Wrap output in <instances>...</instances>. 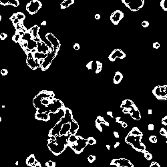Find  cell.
<instances>
[{"label": "cell", "instance_id": "cell-26", "mask_svg": "<svg viewBox=\"0 0 167 167\" xmlns=\"http://www.w3.org/2000/svg\"><path fill=\"white\" fill-rule=\"evenodd\" d=\"M123 79V75L122 74L121 72H116V74H115V76L114 77V79H113V82L114 84H118L120 82H122Z\"/></svg>", "mask_w": 167, "mask_h": 167}, {"label": "cell", "instance_id": "cell-42", "mask_svg": "<svg viewBox=\"0 0 167 167\" xmlns=\"http://www.w3.org/2000/svg\"><path fill=\"white\" fill-rule=\"evenodd\" d=\"M7 38V34H5V33H4V32H2V33L0 34V39H1V40H5Z\"/></svg>", "mask_w": 167, "mask_h": 167}, {"label": "cell", "instance_id": "cell-9", "mask_svg": "<svg viewBox=\"0 0 167 167\" xmlns=\"http://www.w3.org/2000/svg\"><path fill=\"white\" fill-rule=\"evenodd\" d=\"M167 85L157 86L154 88L152 93L154 96L159 100H167Z\"/></svg>", "mask_w": 167, "mask_h": 167}, {"label": "cell", "instance_id": "cell-24", "mask_svg": "<svg viewBox=\"0 0 167 167\" xmlns=\"http://www.w3.org/2000/svg\"><path fill=\"white\" fill-rule=\"evenodd\" d=\"M76 140H77V136L76 134H70L67 138L68 146L70 147V148H72L74 146V144Z\"/></svg>", "mask_w": 167, "mask_h": 167}, {"label": "cell", "instance_id": "cell-38", "mask_svg": "<svg viewBox=\"0 0 167 167\" xmlns=\"http://www.w3.org/2000/svg\"><path fill=\"white\" fill-rule=\"evenodd\" d=\"M166 2H167V0H161L160 4L161 7H162L164 11H167V4H166Z\"/></svg>", "mask_w": 167, "mask_h": 167}, {"label": "cell", "instance_id": "cell-4", "mask_svg": "<svg viewBox=\"0 0 167 167\" xmlns=\"http://www.w3.org/2000/svg\"><path fill=\"white\" fill-rule=\"evenodd\" d=\"M64 106V104L62 102L61 100H60L59 99L54 98V100H52V101L49 105L46 106H44L43 108L37 110L36 112H45L46 111H50V113L56 114V113H58L60 110H61Z\"/></svg>", "mask_w": 167, "mask_h": 167}, {"label": "cell", "instance_id": "cell-35", "mask_svg": "<svg viewBox=\"0 0 167 167\" xmlns=\"http://www.w3.org/2000/svg\"><path fill=\"white\" fill-rule=\"evenodd\" d=\"M87 143H88V144L89 145H91V146L94 145V144H96V140L94 137H89V138H87Z\"/></svg>", "mask_w": 167, "mask_h": 167}, {"label": "cell", "instance_id": "cell-40", "mask_svg": "<svg viewBox=\"0 0 167 167\" xmlns=\"http://www.w3.org/2000/svg\"><path fill=\"white\" fill-rule=\"evenodd\" d=\"M148 140H149V141H150V142H152V143L153 144H156L157 142V137H156V136H154V135L150 136V137H149V138H148Z\"/></svg>", "mask_w": 167, "mask_h": 167}, {"label": "cell", "instance_id": "cell-56", "mask_svg": "<svg viewBox=\"0 0 167 167\" xmlns=\"http://www.w3.org/2000/svg\"><path fill=\"white\" fill-rule=\"evenodd\" d=\"M95 19H96V20H100V15L98 14H96L95 15Z\"/></svg>", "mask_w": 167, "mask_h": 167}, {"label": "cell", "instance_id": "cell-62", "mask_svg": "<svg viewBox=\"0 0 167 167\" xmlns=\"http://www.w3.org/2000/svg\"><path fill=\"white\" fill-rule=\"evenodd\" d=\"M18 164H19V162L17 161V162H15V165H16V166H18Z\"/></svg>", "mask_w": 167, "mask_h": 167}, {"label": "cell", "instance_id": "cell-19", "mask_svg": "<svg viewBox=\"0 0 167 167\" xmlns=\"http://www.w3.org/2000/svg\"><path fill=\"white\" fill-rule=\"evenodd\" d=\"M70 123L64 124L61 127V128H60L58 134V136H60V137H61V136L68 137L70 134Z\"/></svg>", "mask_w": 167, "mask_h": 167}, {"label": "cell", "instance_id": "cell-11", "mask_svg": "<svg viewBox=\"0 0 167 167\" xmlns=\"http://www.w3.org/2000/svg\"><path fill=\"white\" fill-rule=\"evenodd\" d=\"M46 38L50 42V46L54 48V50H58V51L60 50V46H61L60 41H59V40L52 33H51V32L47 33L46 35Z\"/></svg>", "mask_w": 167, "mask_h": 167}, {"label": "cell", "instance_id": "cell-7", "mask_svg": "<svg viewBox=\"0 0 167 167\" xmlns=\"http://www.w3.org/2000/svg\"><path fill=\"white\" fill-rule=\"evenodd\" d=\"M87 145V139L82 138L81 136H77V140L71 148L74 151L76 154H80L84 151Z\"/></svg>", "mask_w": 167, "mask_h": 167}, {"label": "cell", "instance_id": "cell-50", "mask_svg": "<svg viewBox=\"0 0 167 167\" xmlns=\"http://www.w3.org/2000/svg\"><path fill=\"white\" fill-rule=\"evenodd\" d=\"M160 45L158 42H155V43L153 44V48H155V49H158V48H160Z\"/></svg>", "mask_w": 167, "mask_h": 167}, {"label": "cell", "instance_id": "cell-6", "mask_svg": "<svg viewBox=\"0 0 167 167\" xmlns=\"http://www.w3.org/2000/svg\"><path fill=\"white\" fill-rule=\"evenodd\" d=\"M122 3L130 11H139L144 5V0H122Z\"/></svg>", "mask_w": 167, "mask_h": 167}, {"label": "cell", "instance_id": "cell-17", "mask_svg": "<svg viewBox=\"0 0 167 167\" xmlns=\"http://www.w3.org/2000/svg\"><path fill=\"white\" fill-rule=\"evenodd\" d=\"M36 44H37L36 50H37V51H38V52H41V53H44V54H47L48 51L50 50L49 46H48L47 44L45 43L43 40L38 41V42H36Z\"/></svg>", "mask_w": 167, "mask_h": 167}, {"label": "cell", "instance_id": "cell-63", "mask_svg": "<svg viewBox=\"0 0 167 167\" xmlns=\"http://www.w3.org/2000/svg\"><path fill=\"white\" fill-rule=\"evenodd\" d=\"M1 122V118L0 117V122Z\"/></svg>", "mask_w": 167, "mask_h": 167}, {"label": "cell", "instance_id": "cell-55", "mask_svg": "<svg viewBox=\"0 0 167 167\" xmlns=\"http://www.w3.org/2000/svg\"><path fill=\"white\" fill-rule=\"evenodd\" d=\"M107 115H108V116H109L110 117H111L112 118H114V116H113V113L112 112H110V111L109 112H107Z\"/></svg>", "mask_w": 167, "mask_h": 167}, {"label": "cell", "instance_id": "cell-51", "mask_svg": "<svg viewBox=\"0 0 167 167\" xmlns=\"http://www.w3.org/2000/svg\"><path fill=\"white\" fill-rule=\"evenodd\" d=\"M80 48V45L78 43H76L74 45V49L75 50H79Z\"/></svg>", "mask_w": 167, "mask_h": 167}, {"label": "cell", "instance_id": "cell-31", "mask_svg": "<svg viewBox=\"0 0 167 167\" xmlns=\"http://www.w3.org/2000/svg\"><path fill=\"white\" fill-rule=\"evenodd\" d=\"M35 161H36V159H35L34 154H31L27 157V159L25 160V164L27 166H31Z\"/></svg>", "mask_w": 167, "mask_h": 167}, {"label": "cell", "instance_id": "cell-59", "mask_svg": "<svg viewBox=\"0 0 167 167\" xmlns=\"http://www.w3.org/2000/svg\"><path fill=\"white\" fill-rule=\"evenodd\" d=\"M106 148H107L108 150H110V149L111 148V146H110V145H109V144H106Z\"/></svg>", "mask_w": 167, "mask_h": 167}, {"label": "cell", "instance_id": "cell-34", "mask_svg": "<svg viewBox=\"0 0 167 167\" xmlns=\"http://www.w3.org/2000/svg\"><path fill=\"white\" fill-rule=\"evenodd\" d=\"M96 74H99L102 70V64L99 61H96Z\"/></svg>", "mask_w": 167, "mask_h": 167}, {"label": "cell", "instance_id": "cell-18", "mask_svg": "<svg viewBox=\"0 0 167 167\" xmlns=\"http://www.w3.org/2000/svg\"><path fill=\"white\" fill-rule=\"evenodd\" d=\"M50 111H46L45 112H36L35 114V118L38 120L48 122L50 120Z\"/></svg>", "mask_w": 167, "mask_h": 167}, {"label": "cell", "instance_id": "cell-16", "mask_svg": "<svg viewBox=\"0 0 167 167\" xmlns=\"http://www.w3.org/2000/svg\"><path fill=\"white\" fill-rule=\"evenodd\" d=\"M102 125H104V126H110L109 123L107 121L105 120V119L103 118L102 116H98L97 117V118L96 120L95 121V126L96 127V128H98V130H100V132H102L103 131V128H102Z\"/></svg>", "mask_w": 167, "mask_h": 167}, {"label": "cell", "instance_id": "cell-36", "mask_svg": "<svg viewBox=\"0 0 167 167\" xmlns=\"http://www.w3.org/2000/svg\"><path fill=\"white\" fill-rule=\"evenodd\" d=\"M143 153L144 155V158H145L147 160H152V155L150 152H148L147 150H146V151L144 152Z\"/></svg>", "mask_w": 167, "mask_h": 167}, {"label": "cell", "instance_id": "cell-2", "mask_svg": "<svg viewBox=\"0 0 167 167\" xmlns=\"http://www.w3.org/2000/svg\"><path fill=\"white\" fill-rule=\"evenodd\" d=\"M62 110L64 111V116H63V117H61V119L56 124V125L50 130L49 134H52V135H55V136L58 135V132H59L62 125L64 124H66V123H70L74 118H73V113L70 108L64 106L62 108Z\"/></svg>", "mask_w": 167, "mask_h": 167}, {"label": "cell", "instance_id": "cell-32", "mask_svg": "<svg viewBox=\"0 0 167 167\" xmlns=\"http://www.w3.org/2000/svg\"><path fill=\"white\" fill-rule=\"evenodd\" d=\"M15 14V17H16L17 19H18L20 21H24L25 18V15L24 13H22V12H17V13H15V14Z\"/></svg>", "mask_w": 167, "mask_h": 167}, {"label": "cell", "instance_id": "cell-8", "mask_svg": "<svg viewBox=\"0 0 167 167\" xmlns=\"http://www.w3.org/2000/svg\"><path fill=\"white\" fill-rule=\"evenodd\" d=\"M41 7L42 4L39 0H32L27 3L25 6V9L30 15H34L41 9Z\"/></svg>", "mask_w": 167, "mask_h": 167}, {"label": "cell", "instance_id": "cell-53", "mask_svg": "<svg viewBox=\"0 0 167 167\" xmlns=\"http://www.w3.org/2000/svg\"><path fill=\"white\" fill-rule=\"evenodd\" d=\"M113 134H114V136L115 138H119L120 135H119V134H118V132H116V131H114Z\"/></svg>", "mask_w": 167, "mask_h": 167}, {"label": "cell", "instance_id": "cell-10", "mask_svg": "<svg viewBox=\"0 0 167 167\" xmlns=\"http://www.w3.org/2000/svg\"><path fill=\"white\" fill-rule=\"evenodd\" d=\"M49 91H46V90H43L41 91L40 92H39V94H37L34 97V98L33 99V105L35 108L37 110H39L43 108V106L41 104V99L44 98H46L48 97L49 96Z\"/></svg>", "mask_w": 167, "mask_h": 167}, {"label": "cell", "instance_id": "cell-22", "mask_svg": "<svg viewBox=\"0 0 167 167\" xmlns=\"http://www.w3.org/2000/svg\"><path fill=\"white\" fill-rule=\"evenodd\" d=\"M24 33H25V31L24 30H16L15 32V34L12 36V40L15 43H19L21 40V38H22L23 35L24 34Z\"/></svg>", "mask_w": 167, "mask_h": 167}, {"label": "cell", "instance_id": "cell-60", "mask_svg": "<svg viewBox=\"0 0 167 167\" xmlns=\"http://www.w3.org/2000/svg\"><path fill=\"white\" fill-rule=\"evenodd\" d=\"M148 114L149 115H151L152 114V110L151 109H149L148 110Z\"/></svg>", "mask_w": 167, "mask_h": 167}, {"label": "cell", "instance_id": "cell-15", "mask_svg": "<svg viewBox=\"0 0 167 167\" xmlns=\"http://www.w3.org/2000/svg\"><path fill=\"white\" fill-rule=\"evenodd\" d=\"M124 17V13L122 11H114L110 15V21L114 25H118L120 21L122 20Z\"/></svg>", "mask_w": 167, "mask_h": 167}, {"label": "cell", "instance_id": "cell-44", "mask_svg": "<svg viewBox=\"0 0 167 167\" xmlns=\"http://www.w3.org/2000/svg\"><path fill=\"white\" fill-rule=\"evenodd\" d=\"M31 166H32V167H41V164L40 162H38V161L36 160Z\"/></svg>", "mask_w": 167, "mask_h": 167}, {"label": "cell", "instance_id": "cell-57", "mask_svg": "<svg viewBox=\"0 0 167 167\" xmlns=\"http://www.w3.org/2000/svg\"><path fill=\"white\" fill-rule=\"evenodd\" d=\"M120 146V142H117L115 144H114V148H116L117 147H118Z\"/></svg>", "mask_w": 167, "mask_h": 167}, {"label": "cell", "instance_id": "cell-29", "mask_svg": "<svg viewBox=\"0 0 167 167\" xmlns=\"http://www.w3.org/2000/svg\"><path fill=\"white\" fill-rule=\"evenodd\" d=\"M134 104V103L131 100H130V99H126V100H124L122 102L121 105H120V107H121L122 108H128L130 106H132Z\"/></svg>", "mask_w": 167, "mask_h": 167}, {"label": "cell", "instance_id": "cell-21", "mask_svg": "<svg viewBox=\"0 0 167 167\" xmlns=\"http://www.w3.org/2000/svg\"><path fill=\"white\" fill-rule=\"evenodd\" d=\"M0 4L1 5H12L14 7H18L20 1L18 0H0Z\"/></svg>", "mask_w": 167, "mask_h": 167}, {"label": "cell", "instance_id": "cell-23", "mask_svg": "<svg viewBox=\"0 0 167 167\" xmlns=\"http://www.w3.org/2000/svg\"><path fill=\"white\" fill-rule=\"evenodd\" d=\"M70 124V134H76L79 130L78 123L73 118Z\"/></svg>", "mask_w": 167, "mask_h": 167}, {"label": "cell", "instance_id": "cell-3", "mask_svg": "<svg viewBox=\"0 0 167 167\" xmlns=\"http://www.w3.org/2000/svg\"><path fill=\"white\" fill-rule=\"evenodd\" d=\"M143 137H135L131 134H128L125 138V142L130 144L131 147L137 151L144 152L146 151V146L141 142V140Z\"/></svg>", "mask_w": 167, "mask_h": 167}, {"label": "cell", "instance_id": "cell-28", "mask_svg": "<svg viewBox=\"0 0 167 167\" xmlns=\"http://www.w3.org/2000/svg\"><path fill=\"white\" fill-rule=\"evenodd\" d=\"M128 134L133 135V136H135V137H143V133L142 132L139 130V128H138L137 127L132 128V129L130 131Z\"/></svg>", "mask_w": 167, "mask_h": 167}, {"label": "cell", "instance_id": "cell-64", "mask_svg": "<svg viewBox=\"0 0 167 167\" xmlns=\"http://www.w3.org/2000/svg\"><path fill=\"white\" fill-rule=\"evenodd\" d=\"M1 16L0 15V21H1Z\"/></svg>", "mask_w": 167, "mask_h": 167}, {"label": "cell", "instance_id": "cell-52", "mask_svg": "<svg viewBox=\"0 0 167 167\" xmlns=\"http://www.w3.org/2000/svg\"><path fill=\"white\" fill-rule=\"evenodd\" d=\"M116 122L117 123H120V124H121V123L123 121L122 120V118H121V117H120V116H118V117H116Z\"/></svg>", "mask_w": 167, "mask_h": 167}, {"label": "cell", "instance_id": "cell-5", "mask_svg": "<svg viewBox=\"0 0 167 167\" xmlns=\"http://www.w3.org/2000/svg\"><path fill=\"white\" fill-rule=\"evenodd\" d=\"M58 51V50H54L52 47L50 48V50L47 53V56L43 60V61L40 66V68H41L42 71H46L49 68V67L52 63V61L57 56Z\"/></svg>", "mask_w": 167, "mask_h": 167}, {"label": "cell", "instance_id": "cell-20", "mask_svg": "<svg viewBox=\"0 0 167 167\" xmlns=\"http://www.w3.org/2000/svg\"><path fill=\"white\" fill-rule=\"evenodd\" d=\"M39 30H40V27L37 25H34L33 27H31L30 29H27V32L30 34L31 38H38V37H40Z\"/></svg>", "mask_w": 167, "mask_h": 167}, {"label": "cell", "instance_id": "cell-1", "mask_svg": "<svg viewBox=\"0 0 167 167\" xmlns=\"http://www.w3.org/2000/svg\"><path fill=\"white\" fill-rule=\"evenodd\" d=\"M65 136H58L56 135V138L54 140L48 139V148L50 151L55 156L60 155L68 147L67 138Z\"/></svg>", "mask_w": 167, "mask_h": 167}, {"label": "cell", "instance_id": "cell-30", "mask_svg": "<svg viewBox=\"0 0 167 167\" xmlns=\"http://www.w3.org/2000/svg\"><path fill=\"white\" fill-rule=\"evenodd\" d=\"M33 54V57L34 58L35 60H40L41 59H44L46 56H47V54H44V53H41V52H38V51H35L34 54Z\"/></svg>", "mask_w": 167, "mask_h": 167}, {"label": "cell", "instance_id": "cell-46", "mask_svg": "<svg viewBox=\"0 0 167 167\" xmlns=\"http://www.w3.org/2000/svg\"><path fill=\"white\" fill-rule=\"evenodd\" d=\"M0 73H1V74L2 76H6L8 74V71H7L6 69H2L1 70Z\"/></svg>", "mask_w": 167, "mask_h": 167}, {"label": "cell", "instance_id": "cell-37", "mask_svg": "<svg viewBox=\"0 0 167 167\" xmlns=\"http://www.w3.org/2000/svg\"><path fill=\"white\" fill-rule=\"evenodd\" d=\"M46 166L47 167H56V163L53 160H49L46 163Z\"/></svg>", "mask_w": 167, "mask_h": 167}, {"label": "cell", "instance_id": "cell-25", "mask_svg": "<svg viewBox=\"0 0 167 167\" xmlns=\"http://www.w3.org/2000/svg\"><path fill=\"white\" fill-rule=\"evenodd\" d=\"M130 115L132 118V119L135 120H140L141 119V114H140V111H139L137 106L134 108V111Z\"/></svg>", "mask_w": 167, "mask_h": 167}, {"label": "cell", "instance_id": "cell-43", "mask_svg": "<svg viewBox=\"0 0 167 167\" xmlns=\"http://www.w3.org/2000/svg\"><path fill=\"white\" fill-rule=\"evenodd\" d=\"M149 167H160V164L157 162H152V163L150 164Z\"/></svg>", "mask_w": 167, "mask_h": 167}, {"label": "cell", "instance_id": "cell-47", "mask_svg": "<svg viewBox=\"0 0 167 167\" xmlns=\"http://www.w3.org/2000/svg\"><path fill=\"white\" fill-rule=\"evenodd\" d=\"M93 61H90L89 63H88V64H86V68L88 70H92V64H93Z\"/></svg>", "mask_w": 167, "mask_h": 167}, {"label": "cell", "instance_id": "cell-61", "mask_svg": "<svg viewBox=\"0 0 167 167\" xmlns=\"http://www.w3.org/2000/svg\"><path fill=\"white\" fill-rule=\"evenodd\" d=\"M41 25H46V21H44L41 22Z\"/></svg>", "mask_w": 167, "mask_h": 167}, {"label": "cell", "instance_id": "cell-33", "mask_svg": "<svg viewBox=\"0 0 167 167\" xmlns=\"http://www.w3.org/2000/svg\"><path fill=\"white\" fill-rule=\"evenodd\" d=\"M54 100V99H53ZM52 101V100H50V99L48 98V97H46V98H44L41 99V104L42 106H48V105H49L50 103H51V102Z\"/></svg>", "mask_w": 167, "mask_h": 167}, {"label": "cell", "instance_id": "cell-13", "mask_svg": "<svg viewBox=\"0 0 167 167\" xmlns=\"http://www.w3.org/2000/svg\"><path fill=\"white\" fill-rule=\"evenodd\" d=\"M26 64L32 70H35L40 68L38 61L35 60L32 53H31L30 51L26 53Z\"/></svg>", "mask_w": 167, "mask_h": 167}, {"label": "cell", "instance_id": "cell-54", "mask_svg": "<svg viewBox=\"0 0 167 167\" xmlns=\"http://www.w3.org/2000/svg\"><path fill=\"white\" fill-rule=\"evenodd\" d=\"M121 124H122V128H126V127L128 126V124H127V123L124 122H122L121 123Z\"/></svg>", "mask_w": 167, "mask_h": 167}, {"label": "cell", "instance_id": "cell-14", "mask_svg": "<svg viewBox=\"0 0 167 167\" xmlns=\"http://www.w3.org/2000/svg\"><path fill=\"white\" fill-rule=\"evenodd\" d=\"M126 57V54L122 51V50L116 48L109 55L108 59L111 61H114L116 60V58H120V59H124Z\"/></svg>", "mask_w": 167, "mask_h": 167}, {"label": "cell", "instance_id": "cell-39", "mask_svg": "<svg viewBox=\"0 0 167 167\" xmlns=\"http://www.w3.org/2000/svg\"><path fill=\"white\" fill-rule=\"evenodd\" d=\"M160 135H162V136H163V137H164L166 138H167V130L165 129L164 128H161L160 130Z\"/></svg>", "mask_w": 167, "mask_h": 167}, {"label": "cell", "instance_id": "cell-27", "mask_svg": "<svg viewBox=\"0 0 167 167\" xmlns=\"http://www.w3.org/2000/svg\"><path fill=\"white\" fill-rule=\"evenodd\" d=\"M74 4V0H64L60 4V8L61 10L66 9Z\"/></svg>", "mask_w": 167, "mask_h": 167}, {"label": "cell", "instance_id": "cell-45", "mask_svg": "<svg viewBox=\"0 0 167 167\" xmlns=\"http://www.w3.org/2000/svg\"><path fill=\"white\" fill-rule=\"evenodd\" d=\"M167 116H166L165 117H164L162 119V120H161V123H162V124H163V125H164V126H167Z\"/></svg>", "mask_w": 167, "mask_h": 167}, {"label": "cell", "instance_id": "cell-41", "mask_svg": "<svg viewBox=\"0 0 167 167\" xmlns=\"http://www.w3.org/2000/svg\"><path fill=\"white\" fill-rule=\"evenodd\" d=\"M96 157L94 155H89L88 157V160L90 163H93L94 161L96 160Z\"/></svg>", "mask_w": 167, "mask_h": 167}, {"label": "cell", "instance_id": "cell-12", "mask_svg": "<svg viewBox=\"0 0 167 167\" xmlns=\"http://www.w3.org/2000/svg\"><path fill=\"white\" fill-rule=\"evenodd\" d=\"M110 165L116 166L117 167H134L133 164L129 160L126 158L113 159L111 160Z\"/></svg>", "mask_w": 167, "mask_h": 167}, {"label": "cell", "instance_id": "cell-49", "mask_svg": "<svg viewBox=\"0 0 167 167\" xmlns=\"http://www.w3.org/2000/svg\"><path fill=\"white\" fill-rule=\"evenodd\" d=\"M148 130H150V131H152V130H154V124H148Z\"/></svg>", "mask_w": 167, "mask_h": 167}, {"label": "cell", "instance_id": "cell-58", "mask_svg": "<svg viewBox=\"0 0 167 167\" xmlns=\"http://www.w3.org/2000/svg\"><path fill=\"white\" fill-rule=\"evenodd\" d=\"M122 112L124 113V114H128V110H127L126 108H123Z\"/></svg>", "mask_w": 167, "mask_h": 167}, {"label": "cell", "instance_id": "cell-48", "mask_svg": "<svg viewBox=\"0 0 167 167\" xmlns=\"http://www.w3.org/2000/svg\"><path fill=\"white\" fill-rule=\"evenodd\" d=\"M142 26L143 27H147L149 26V22L147 21H144L142 23Z\"/></svg>", "mask_w": 167, "mask_h": 167}]
</instances>
